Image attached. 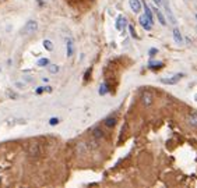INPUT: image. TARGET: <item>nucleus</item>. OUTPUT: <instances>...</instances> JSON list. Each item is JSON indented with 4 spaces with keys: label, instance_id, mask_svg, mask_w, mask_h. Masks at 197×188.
I'll list each match as a JSON object with an SVG mask.
<instances>
[{
    "label": "nucleus",
    "instance_id": "obj_28",
    "mask_svg": "<svg viewBox=\"0 0 197 188\" xmlns=\"http://www.w3.org/2000/svg\"><path fill=\"white\" fill-rule=\"evenodd\" d=\"M196 20H197V14H196Z\"/></svg>",
    "mask_w": 197,
    "mask_h": 188
},
{
    "label": "nucleus",
    "instance_id": "obj_26",
    "mask_svg": "<svg viewBox=\"0 0 197 188\" xmlns=\"http://www.w3.org/2000/svg\"><path fill=\"white\" fill-rule=\"evenodd\" d=\"M42 91H45V89H43V88H38V89H37V93H41Z\"/></svg>",
    "mask_w": 197,
    "mask_h": 188
},
{
    "label": "nucleus",
    "instance_id": "obj_9",
    "mask_svg": "<svg viewBox=\"0 0 197 188\" xmlns=\"http://www.w3.org/2000/svg\"><path fill=\"white\" fill-rule=\"evenodd\" d=\"M29 155H31V156H38V155H39V145H38V143H31V145H29Z\"/></svg>",
    "mask_w": 197,
    "mask_h": 188
},
{
    "label": "nucleus",
    "instance_id": "obj_22",
    "mask_svg": "<svg viewBox=\"0 0 197 188\" xmlns=\"http://www.w3.org/2000/svg\"><path fill=\"white\" fill-rule=\"evenodd\" d=\"M49 123H51V126H56V124L59 123V118H56V117H52L51 120H49Z\"/></svg>",
    "mask_w": 197,
    "mask_h": 188
},
{
    "label": "nucleus",
    "instance_id": "obj_21",
    "mask_svg": "<svg viewBox=\"0 0 197 188\" xmlns=\"http://www.w3.org/2000/svg\"><path fill=\"white\" fill-rule=\"evenodd\" d=\"M129 31H130V34H132L133 38H137V34H136V31H134V27H133V25H129Z\"/></svg>",
    "mask_w": 197,
    "mask_h": 188
},
{
    "label": "nucleus",
    "instance_id": "obj_7",
    "mask_svg": "<svg viewBox=\"0 0 197 188\" xmlns=\"http://www.w3.org/2000/svg\"><path fill=\"white\" fill-rule=\"evenodd\" d=\"M138 21H140L141 27H143L144 29H147V31H150V29L152 28V24L150 23V21H148V18H147L146 15H141V17H140V20H138Z\"/></svg>",
    "mask_w": 197,
    "mask_h": 188
},
{
    "label": "nucleus",
    "instance_id": "obj_20",
    "mask_svg": "<svg viewBox=\"0 0 197 188\" xmlns=\"http://www.w3.org/2000/svg\"><path fill=\"white\" fill-rule=\"evenodd\" d=\"M162 66V63H154V62H150V67L151 68H159Z\"/></svg>",
    "mask_w": 197,
    "mask_h": 188
},
{
    "label": "nucleus",
    "instance_id": "obj_14",
    "mask_svg": "<svg viewBox=\"0 0 197 188\" xmlns=\"http://www.w3.org/2000/svg\"><path fill=\"white\" fill-rule=\"evenodd\" d=\"M115 123H116L115 117H108L106 120H105V126H106V127H113V126H115Z\"/></svg>",
    "mask_w": 197,
    "mask_h": 188
},
{
    "label": "nucleus",
    "instance_id": "obj_4",
    "mask_svg": "<svg viewBox=\"0 0 197 188\" xmlns=\"http://www.w3.org/2000/svg\"><path fill=\"white\" fill-rule=\"evenodd\" d=\"M182 77H183L182 74H175V75L171 77V78H162L161 82H162V84H168V85H173V84H177Z\"/></svg>",
    "mask_w": 197,
    "mask_h": 188
},
{
    "label": "nucleus",
    "instance_id": "obj_27",
    "mask_svg": "<svg viewBox=\"0 0 197 188\" xmlns=\"http://www.w3.org/2000/svg\"><path fill=\"white\" fill-rule=\"evenodd\" d=\"M42 2H46V0H39V3H42Z\"/></svg>",
    "mask_w": 197,
    "mask_h": 188
},
{
    "label": "nucleus",
    "instance_id": "obj_24",
    "mask_svg": "<svg viewBox=\"0 0 197 188\" xmlns=\"http://www.w3.org/2000/svg\"><path fill=\"white\" fill-rule=\"evenodd\" d=\"M157 52H158L157 49H151V50H150V56H154V54L157 53Z\"/></svg>",
    "mask_w": 197,
    "mask_h": 188
},
{
    "label": "nucleus",
    "instance_id": "obj_18",
    "mask_svg": "<svg viewBox=\"0 0 197 188\" xmlns=\"http://www.w3.org/2000/svg\"><path fill=\"white\" fill-rule=\"evenodd\" d=\"M106 92H108V87H106V84L101 85V88H99V95H105Z\"/></svg>",
    "mask_w": 197,
    "mask_h": 188
},
{
    "label": "nucleus",
    "instance_id": "obj_2",
    "mask_svg": "<svg viewBox=\"0 0 197 188\" xmlns=\"http://www.w3.org/2000/svg\"><path fill=\"white\" fill-rule=\"evenodd\" d=\"M37 28H38V24H37V21H28V23L24 25V28L21 29V34L23 35H29V34H32V32H35L37 31Z\"/></svg>",
    "mask_w": 197,
    "mask_h": 188
},
{
    "label": "nucleus",
    "instance_id": "obj_3",
    "mask_svg": "<svg viewBox=\"0 0 197 188\" xmlns=\"http://www.w3.org/2000/svg\"><path fill=\"white\" fill-rule=\"evenodd\" d=\"M141 102H143L144 106H151L152 102H154V95H152L151 91H144L141 93Z\"/></svg>",
    "mask_w": 197,
    "mask_h": 188
},
{
    "label": "nucleus",
    "instance_id": "obj_11",
    "mask_svg": "<svg viewBox=\"0 0 197 188\" xmlns=\"http://www.w3.org/2000/svg\"><path fill=\"white\" fill-rule=\"evenodd\" d=\"M155 14H157V18H158V21H159L161 25H166V18L163 17L162 11H161V10H158V9H155Z\"/></svg>",
    "mask_w": 197,
    "mask_h": 188
},
{
    "label": "nucleus",
    "instance_id": "obj_25",
    "mask_svg": "<svg viewBox=\"0 0 197 188\" xmlns=\"http://www.w3.org/2000/svg\"><path fill=\"white\" fill-rule=\"evenodd\" d=\"M152 2H154L157 6H161V4H162V0H152Z\"/></svg>",
    "mask_w": 197,
    "mask_h": 188
},
{
    "label": "nucleus",
    "instance_id": "obj_6",
    "mask_svg": "<svg viewBox=\"0 0 197 188\" xmlns=\"http://www.w3.org/2000/svg\"><path fill=\"white\" fill-rule=\"evenodd\" d=\"M129 4H130V9L134 13L141 11V2L140 0H129Z\"/></svg>",
    "mask_w": 197,
    "mask_h": 188
},
{
    "label": "nucleus",
    "instance_id": "obj_13",
    "mask_svg": "<svg viewBox=\"0 0 197 188\" xmlns=\"http://www.w3.org/2000/svg\"><path fill=\"white\" fill-rule=\"evenodd\" d=\"M74 48H73V41H67V56H73Z\"/></svg>",
    "mask_w": 197,
    "mask_h": 188
},
{
    "label": "nucleus",
    "instance_id": "obj_10",
    "mask_svg": "<svg viewBox=\"0 0 197 188\" xmlns=\"http://www.w3.org/2000/svg\"><path fill=\"white\" fill-rule=\"evenodd\" d=\"M173 39H175V42L176 43H183V36H182V34H180V31L177 28H175L173 29Z\"/></svg>",
    "mask_w": 197,
    "mask_h": 188
},
{
    "label": "nucleus",
    "instance_id": "obj_1",
    "mask_svg": "<svg viewBox=\"0 0 197 188\" xmlns=\"http://www.w3.org/2000/svg\"><path fill=\"white\" fill-rule=\"evenodd\" d=\"M162 6H163V10H165V13H166V17L169 18V23L171 24H173V25H176V17L173 15V13H172V10H171V6H169V2L168 0H162Z\"/></svg>",
    "mask_w": 197,
    "mask_h": 188
},
{
    "label": "nucleus",
    "instance_id": "obj_17",
    "mask_svg": "<svg viewBox=\"0 0 197 188\" xmlns=\"http://www.w3.org/2000/svg\"><path fill=\"white\" fill-rule=\"evenodd\" d=\"M43 46H45V49H48V50H52V49H53L51 41H43Z\"/></svg>",
    "mask_w": 197,
    "mask_h": 188
},
{
    "label": "nucleus",
    "instance_id": "obj_16",
    "mask_svg": "<svg viewBox=\"0 0 197 188\" xmlns=\"http://www.w3.org/2000/svg\"><path fill=\"white\" fill-rule=\"evenodd\" d=\"M48 70L51 71L52 74H55V73H57V71H59V67H57L56 64H51V66H48Z\"/></svg>",
    "mask_w": 197,
    "mask_h": 188
},
{
    "label": "nucleus",
    "instance_id": "obj_19",
    "mask_svg": "<svg viewBox=\"0 0 197 188\" xmlns=\"http://www.w3.org/2000/svg\"><path fill=\"white\" fill-rule=\"evenodd\" d=\"M49 64V60L48 59H41L39 62H38V66H41V67H45V66Z\"/></svg>",
    "mask_w": 197,
    "mask_h": 188
},
{
    "label": "nucleus",
    "instance_id": "obj_15",
    "mask_svg": "<svg viewBox=\"0 0 197 188\" xmlns=\"http://www.w3.org/2000/svg\"><path fill=\"white\" fill-rule=\"evenodd\" d=\"M94 137H95V138H102V137H104V132L96 127V128H94Z\"/></svg>",
    "mask_w": 197,
    "mask_h": 188
},
{
    "label": "nucleus",
    "instance_id": "obj_8",
    "mask_svg": "<svg viewBox=\"0 0 197 188\" xmlns=\"http://www.w3.org/2000/svg\"><path fill=\"white\" fill-rule=\"evenodd\" d=\"M144 15H146L147 18H148L150 23L154 24V17H152V11H151V9L148 7V4H147V3H144Z\"/></svg>",
    "mask_w": 197,
    "mask_h": 188
},
{
    "label": "nucleus",
    "instance_id": "obj_12",
    "mask_svg": "<svg viewBox=\"0 0 197 188\" xmlns=\"http://www.w3.org/2000/svg\"><path fill=\"white\" fill-rule=\"evenodd\" d=\"M122 25L126 27V18H123L122 15L118 17V21H116V28L118 29H122Z\"/></svg>",
    "mask_w": 197,
    "mask_h": 188
},
{
    "label": "nucleus",
    "instance_id": "obj_5",
    "mask_svg": "<svg viewBox=\"0 0 197 188\" xmlns=\"http://www.w3.org/2000/svg\"><path fill=\"white\" fill-rule=\"evenodd\" d=\"M187 124L193 128H197V112H191L187 116Z\"/></svg>",
    "mask_w": 197,
    "mask_h": 188
},
{
    "label": "nucleus",
    "instance_id": "obj_23",
    "mask_svg": "<svg viewBox=\"0 0 197 188\" xmlns=\"http://www.w3.org/2000/svg\"><path fill=\"white\" fill-rule=\"evenodd\" d=\"M7 95H9L10 96V98H18V95H17V93H14V92H11V91H9V92H7Z\"/></svg>",
    "mask_w": 197,
    "mask_h": 188
}]
</instances>
